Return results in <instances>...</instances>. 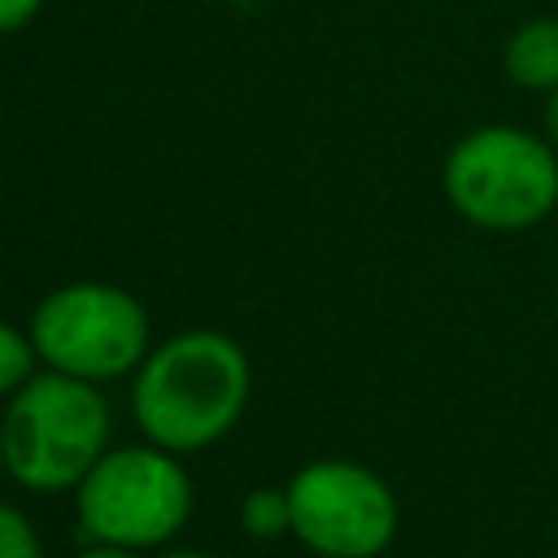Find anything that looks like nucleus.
Wrapping results in <instances>:
<instances>
[{
  "label": "nucleus",
  "mask_w": 558,
  "mask_h": 558,
  "mask_svg": "<svg viewBox=\"0 0 558 558\" xmlns=\"http://www.w3.org/2000/svg\"><path fill=\"white\" fill-rule=\"evenodd\" d=\"M248 388V353L227 331L192 327L148 349L131 384V414L148 445L196 453L240 423Z\"/></svg>",
  "instance_id": "nucleus-1"
},
{
  "label": "nucleus",
  "mask_w": 558,
  "mask_h": 558,
  "mask_svg": "<svg viewBox=\"0 0 558 558\" xmlns=\"http://www.w3.org/2000/svg\"><path fill=\"white\" fill-rule=\"evenodd\" d=\"M109 453V405L96 384L35 371L4 405V471L31 493L78 488Z\"/></svg>",
  "instance_id": "nucleus-2"
},
{
  "label": "nucleus",
  "mask_w": 558,
  "mask_h": 558,
  "mask_svg": "<svg viewBox=\"0 0 558 558\" xmlns=\"http://www.w3.org/2000/svg\"><path fill=\"white\" fill-rule=\"evenodd\" d=\"M83 545L153 549L166 545L192 514V480L179 453L157 445L109 449L74 488Z\"/></svg>",
  "instance_id": "nucleus-3"
},
{
  "label": "nucleus",
  "mask_w": 558,
  "mask_h": 558,
  "mask_svg": "<svg viewBox=\"0 0 558 558\" xmlns=\"http://www.w3.org/2000/svg\"><path fill=\"white\" fill-rule=\"evenodd\" d=\"M31 340L48 371L105 384L148 357V314L135 292L100 279L52 288L31 314Z\"/></svg>",
  "instance_id": "nucleus-4"
},
{
  "label": "nucleus",
  "mask_w": 558,
  "mask_h": 558,
  "mask_svg": "<svg viewBox=\"0 0 558 558\" xmlns=\"http://www.w3.org/2000/svg\"><path fill=\"white\" fill-rule=\"evenodd\" d=\"M445 196L475 227L519 231L558 205V161L527 131L480 126L449 148Z\"/></svg>",
  "instance_id": "nucleus-5"
},
{
  "label": "nucleus",
  "mask_w": 558,
  "mask_h": 558,
  "mask_svg": "<svg viewBox=\"0 0 558 558\" xmlns=\"http://www.w3.org/2000/svg\"><path fill=\"white\" fill-rule=\"evenodd\" d=\"M292 536L318 558H375L397 532L392 488L362 462L318 458L288 480Z\"/></svg>",
  "instance_id": "nucleus-6"
},
{
  "label": "nucleus",
  "mask_w": 558,
  "mask_h": 558,
  "mask_svg": "<svg viewBox=\"0 0 558 558\" xmlns=\"http://www.w3.org/2000/svg\"><path fill=\"white\" fill-rule=\"evenodd\" d=\"M506 74L523 87H558V17L523 22L506 44Z\"/></svg>",
  "instance_id": "nucleus-7"
},
{
  "label": "nucleus",
  "mask_w": 558,
  "mask_h": 558,
  "mask_svg": "<svg viewBox=\"0 0 558 558\" xmlns=\"http://www.w3.org/2000/svg\"><path fill=\"white\" fill-rule=\"evenodd\" d=\"M240 523L257 541H275L279 532H292V506L288 488H253L240 506Z\"/></svg>",
  "instance_id": "nucleus-8"
},
{
  "label": "nucleus",
  "mask_w": 558,
  "mask_h": 558,
  "mask_svg": "<svg viewBox=\"0 0 558 558\" xmlns=\"http://www.w3.org/2000/svg\"><path fill=\"white\" fill-rule=\"evenodd\" d=\"M35 362H39V353H35L31 331L0 323V397H13L35 375Z\"/></svg>",
  "instance_id": "nucleus-9"
},
{
  "label": "nucleus",
  "mask_w": 558,
  "mask_h": 558,
  "mask_svg": "<svg viewBox=\"0 0 558 558\" xmlns=\"http://www.w3.org/2000/svg\"><path fill=\"white\" fill-rule=\"evenodd\" d=\"M0 558H44L35 523L17 506H4V501H0Z\"/></svg>",
  "instance_id": "nucleus-10"
},
{
  "label": "nucleus",
  "mask_w": 558,
  "mask_h": 558,
  "mask_svg": "<svg viewBox=\"0 0 558 558\" xmlns=\"http://www.w3.org/2000/svg\"><path fill=\"white\" fill-rule=\"evenodd\" d=\"M44 0H0V35H13L22 31L26 22H35Z\"/></svg>",
  "instance_id": "nucleus-11"
},
{
  "label": "nucleus",
  "mask_w": 558,
  "mask_h": 558,
  "mask_svg": "<svg viewBox=\"0 0 558 558\" xmlns=\"http://www.w3.org/2000/svg\"><path fill=\"white\" fill-rule=\"evenodd\" d=\"M78 558H140L135 549H113V545H83Z\"/></svg>",
  "instance_id": "nucleus-12"
},
{
  "label": "nucleus",
  "mask_w": 558,
  "mask_h": 558,
  "mask_svg": "<svg viewBox=\"0 0 558 558\" xmlns=\"http://www.w3.org/2000/svg\"><path fill=\"white\" fill-rule=\"evenodd\" d=\"M545 126H549V140L558 144V87H554V96H549V109H545Z\"/></svg>",
  "instance_id": "nucleus-13"
},
{
  "label": "nucleus",
  "mask_w": 558,
  "mask_h": 558,
  "mask_svg": "<svg viewBox=\"0 0 558 558\" xmlns=\"http://www.w3.org/2000/svg\"><path fill=\"white\" fill-rule=\"evenodd\" d=\"M161 558H209V554H196V549H170V554H161Z\"/></svg>",
  "instance_id": "nucleus-14"
},
{
  "label": "nucleus",
  "mask_w": 558,
  "mask_h": 558,
  "mask_svg": "<svg viewBox=\"0 0 558 558\" xmlns=\"http://www.w3.org/2000/svg\"><path fill=\"white\" fill-rule=\"evenodd\" d=\"M0 471H4V414H0Z\"/></svg>",
  "instance_id": "nucleus-15"
}]
</instances>
